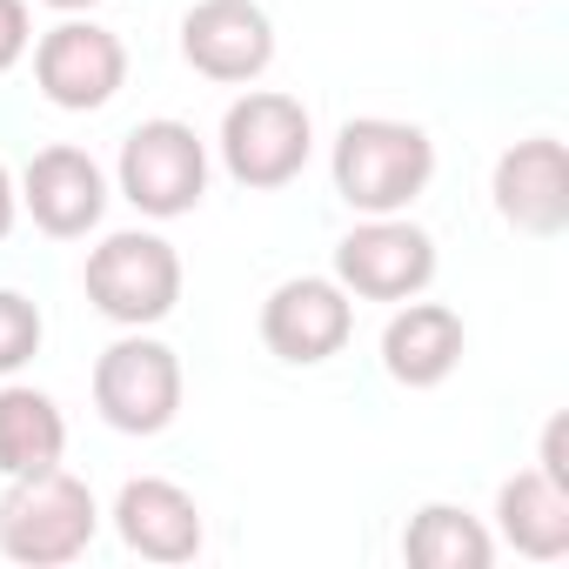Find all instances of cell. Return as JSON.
I'll list each match as a JSON object with an SVG mask.
<instances>
[{
    "label": "cell",
    "mask_w": 569,
    "mask_h": 569,
    "mask_svg": "<svg viewBox=\"0 0 569 569\" xmlns=\"http://www.w3.org/2000/svg\"><path fill=\"white\" fill-rule=\"evenodd\" d=\"M356 336V296L342 289L336 274H289L281 289L261 302V342L268 356L316 369L329 356H342Z\"/></svg>",
    "instance_id": "9c48e42d"
},
{
    "label": "cell",
    "mask_w": 569,
    "mask_h": 569,
    "mask_svg": "<svg viewBox=\"0 0 569 569\" xmlns=\"http://www.w3.org/2000/svg\"><path fill=\"white\" fill-rule=\"evenodd\" d=\"M329 174H336V194L356 214H409V201L436 181V141L416 121L356 114L336 134Z\"/></svg>",
    "instance_id": "6da1fadb"
},
{
    "label": "cell",
    "mask_w": 569,
    "mask_h": 569,
    "mask_svg": "<svg viewBox=\"0 0 569 569\" xmlns=\"http://www.w3.org/2000/svg\"><path fill=\"white\" fill-rule=\"evenodd\" d=\"M536 469H542L549 482H562V489H569V416H549V422H542V449H536Z\"/></svg>",
    "instance_id": "ffe728a7"
},
{
    "label": "cell",
    "mask_w": 569,
    "mask_h": 569,
    "mask_svg": "<svg viewBox=\"0 0 569 569\" xmlns=\"http://www.w3.org/2000/svg\"><path fill=\"white\" fill-rule=\"evenodd\" d=\"M14 214H21V181L8 174V161H0V241L14 234Z\"/></svg>",
    "instance_id": "44dd1931"
},
{
    "label": "cell",
    "mask_w": 569,
    "mask_h": 569,
    "mask_svg": "<svg viewBox=\"0 0 569 569\" xmlns=\"http://www.w3.org/2000/svg\"><path fill=\"white\" fill-rule=\"evenodd\" d=\"M181 61L201 81L248 88L274 61V21L261 0H194L181 14Z\"/></svg>",
    "instance_id": "30bf717a"
},
{
    "label": "cell",
    "mask_w": 569,
    "mask_h": 569,
    "mask_svg": "<svg viewBox=\"0 0 569 569\" xmlns=\"http://www.w3.org/2000/svg\"><path fill=\"white\" fill-rule=\"evenodd\" d=\"M462 349H469V329L449 302H396L389 329H382V369L389 382L402 389H442L456 369H462Z\"/></svg>",
    "instance_id": "5bb4252c"
},
{
    "label": "cell",
    "mask_w": 569,
    "mask_h": 569,
    "mask_svg": "<svg viewBox=\"0 0 569 569\" xmlns=\"http://www.w3.org/2000/svg\"><path fill=\"white\" fill-rule=\"evenodd\" d=\"M114 536L141 556V562H194L208 529H201V502L168 482V476H134L114 496Z\"/></svg>",
    "instance_id": "4fadbf2b"
},
{
    "label": "cell",
    "mask_w": 569,
    "mask_h": 569,
    "mask_svg": "<svg viewBox=\"0 0 569 569\" xmlns=\"http://www.w3.org/2000/svg\"><path fill=\"white\" fill-rule=\"evenodd\" d=\"M21 208L34 214L41 234L81 241V234H94L101 214H108V174H101V161H94L88 148L54 141V148H41V154L21 168Z\"/></svg>",
    "instance_id": "7c38bea8"
},
{
    "label": "cell",
    "mask_w": 569,
    "mask_h": 569,
    "mask_svg": "<svg viewBox=\"0 0 569 569\" xmlns=\"http://www.w3.org/2000/svg\"><path fill=\"white\" fill-rule=\"evenodd\" d=\"M214 148H221V168H228L241 188L268 194V188H289V181L309 168V154H316V121H309V108H302L296 94H281V88H248L241 101H228Z\"/></svg>",
    "instance_id": "277c9868"
},
{
    "label": "cell",
    "mask_w": 569,
    "mask_h": 569,
    "mask_svg": "<svg viewBox=\"0 0 569 569\" xmlns=\"http://www.w3.org/2000/svg\"><path fill=\"white\" fill-rule=\"evenodd\" d=\"M496 536L529 562H562L569 556V489L549 482L542 469H516L496 489Z\"/></svg>",
    "instance_id": "9a60e30c"
},
{
    "label": "cell",
    "mask_w": 569,
    "mask_h": 569,
    "mask_svg": "<svg viewBox=\"0 0 569 569\" xmlns=\"http://www.w3.org/2000/svg\"><path fill=\"white\" fill-rule=\"evenodd\" d=\"M68 456V416L34 382H0V476H41Z\"/></svg>",
    "instance_id": "2e32d148"
},
{
    "label": "cell",
    "mask_w": 569,
    "mask_h": 569,
    "mask_svg": "<svg viewBox=\"0 0 569 569\" xmlns=\"http://www.w3.org/2000/svg\"><path fill=\"white\" fill-rule=\"evenodd\" d=\"M41 8H54V14H88V8H101V0H41Z\"/></svg>",
    "instance_id": "7402d4cb"
},
{
    "label": "cell",
    "mask_w": 569,
    "mask_h": 569,
    "mask_svg": "<svg viewBox=\"0 0 569 569\" xmlns=\"http://www.w3.org/2000/svg\"><path fill=\"white\" fill-rule=\"evenodd\" d=\"M94 529H101V502L61 462L41 476H8V489H0V556L21 569H61L88 556Z\"/></svg>",
    "instance_id": "7a4b0ae2"
},
{
    "label": "cell",
    "mask_w": 569,
    "mask_h": 569,
    "mask_svg": "<svg viewBox=\"0 0 569 569\" xmlns=\"http://www.w3.org/2000/svg\"><path fill=\"white\" fill-rule=\"evenodd\" d=\"M402 562H416V569H489L496 536L482 529V516H469L456 502H422L402 529Z\"/></svg>",
    "instance_id": "e0dca14e"
},
{
    "label": "cell",
    "mask_w": 569,
    "mask_h": 569,
    "mask_svg": "<svg viewBox=\"0 0 569 569\" xmlns=\"http://www.w3.org/2000/svg\"><path fill=\"white\" fill-rule=\"evenodd\" d=\"M34 88L61 108V114H94L128 88V48L121 34H108L101 21L61 14L41 41H34Z\"/></svg>",
    "instance_id": "ba28073f"
},
{
    "label": "cell",
    "mask_w": 569,
    "mask_h": 569,
    "mask_svg": "<svg viewBox=\"0 0 569 569\" xmlns=\"http://www.w3.org/2000/svg\"><path fill=\"white\" fill-rule=\"evenodd\" d=\"M336 281L362 302H409L436 281V241L402 214H362L336 241Z\"/></svg>",
    "instance_id": "52a82bcc"
},
{
    "label": "cell",
    "mask_w": 569,
    "mask_h": 569,
    "mask_svg": "<svg viewBox=\"0 0 569 569\" xmlns=\"http://www.w3.org/2000/svg\"><path fill=\"white\" fill-rule=\"evenodd\" d=\"M41 336H48L41 309H34L21 289H0V382L21 376V369L41 356Z\"/></svg>",
    "instance_id": "ac0fdd59"
},
{
    "label": "cell",
    "mask_w": 569,
    "mask_h": 569,
    "mask_svg": "<svg viewBox=\"0 0 569 569\" xmlns=\"http://www.w3.org/2000/svg\"><path fill=\"white\" fill-rule=\"evenodd\" d=\"M114 188L134 214L148 221H181L201 208L208 194V141L174 121V114H154L141 121L128 141H121V161H114Z\"/></svg>",
    "instance_id": "5b68a950"
},
{
    "label": "cell",
    "mask_w": 569,
    "mask_h": 569,
    "mask_svg": "<svg viewBox=\"0 0 569 569\" xmlns=\"http://www.w3.org/2000/svg\"><path fill=\"white\" fill-rule=\"evenodd\" d=\"M94 409L121 436H161L181 416V356L161 336L128 329L94 356Z\"/></svg>",
    "instance_id": "8992f818"
},
{
    "label": "cell",
    "mask_w": 569,
    "mask_h": 569,
    "mask_svg": "<svg viewBox=\"0 0 569 569\" xmlns=\"http://www.w3.org/2000/svg\"><path fill=\"white\" fill-rule=\"evenodd\" d=\"M489 194H496V214L529 234V241H556L569 228V154L556 134H529V141H509L496 154V174H489Z\"/></svg>",
    "instance_id": "8fae6325"
},
{
    "label": "cell",
    "mask_w": 569,
    "mask_h": 569,
    "mask_svg": "<svg viewBox=\"0 0 569 569\" xmlns=\"http://www.w3.org/2000/svg\"><path fill=\"white\" fill-rule=\"evenodd\" d=\"M81 289L114 329H154L181 302V254L154 228H114L101 234V248H88Z\"/></svg>",
    "instance_id": "3957f363"
},
{
    "label": "cell",
    "mask_w": 569,
    "mask_h": 569,
    "mask_svg": "<svg viewBox=\"0 0 569 569\" xmlns=\"http://www.w3.org/2000/svg\"><path fill=\"white\" fill-rule=\"evenodd\" d=\"M34 48V14H28V0H0V74L21 68Z\"/></svg>",
    "instance_id": "d6986e66"
}]
</instances>
